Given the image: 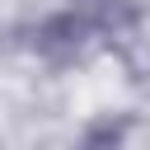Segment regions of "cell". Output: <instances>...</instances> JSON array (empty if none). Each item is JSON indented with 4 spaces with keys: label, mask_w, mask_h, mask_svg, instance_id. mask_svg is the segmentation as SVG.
<instances>
[{
    "label": "cell",
    "mask_w": 150,
    "mask_h": 150,
    "mask_svg": "<svg viewBox=\"0 0 150 150\" xmlns=\"http://www.w3.org/2000/svg\"><path fill=\"white\" fill-rule=\"evenodd\" d=\"M117 141H122L117 127H94V131L80 141V150H117Z\"/></svg>",
    "instance_id": "3"
},
{
    "label": "cell",
    "mask_w": 150,
    "mask_h": 150,
    "mask_svg": "<svg viewBox=\"0 0 150 150\" xmlns=\"http://www.w3.org/2000/svg\"><path fill=\"white\" fill-rule=\"evenodd\" d=\"M66 9H75L89 28H98V33H122L131 19H136V9H131V0H70Z\"/></svg>",
    "instance_id": "2"
},
{
    "label": "cell",
    "mask_w": 150,
    "mask_h": 150,
    "mask_svg": "<svg viewBox=\"0 0 150 150\" xmlns=\"http://www.w3.org/2000/svg\"><path fill=\"white\" fill-rule=\"evenodd\" d=\"M89 33H94V28H89L75 9H61V14H47V19L33 28V47H38L47 61H75Z\"/></svg>",
    "instance_id": "1"
}]
</instances>
